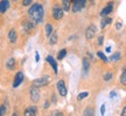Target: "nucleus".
I'll return each instance as SVG.
<instances>
[{"label": "nucleus", "instance_id": "1", "mask_svg": "<svg viewBox=\"0 0 126 116\" xmlns=\"http://www.w3.org/2000/svg\"><path fill=\"white\" fill-rule=\"evenodd\" d=\"M28 16L31 18V20H33L34 22H36L37 24L43 22V18H45V9L43 6L39 2L32 4L29 9H28Z\"/></svg>", "mask_w": 126, "mask_h": 116}, {"label": "nucleus", "instance_id": "2", "mask_svg": "<svg viewBox=\"0 0 126 116\" xmlns=\"http://www.w3.org/2000/svg\"><path fill=\"white\" fill-rule=\"evenodd\" d=\"M50 82H51V78H50V76H48V74H45V76L39 77V78L34 79V80L32 81V85H33V86H36V87H39V88H41V87L48 86Z\"/></svg>", "mask_w": 126, "mask_h": 116}, {"label": "nucleus", "instance_id": "3", "mask_svg": "<svg viewBox=\"0 0 126 116\" xmlns=\"http://www.w3.org/2000/svg\"><path fill=\"white\" fill-rule=\"evenodd\" d=\"M63 16H64V9L59 5H54L51 8V18L56 21H60L63 19Z\"/></svg>", "mask_w": 126, "mask_h": 116}, {"label": "nucleus", "instance_id": "4", "mask_svg": "<svg viewBox=\"0 0 126 116\" xmlns=\"http://www.w3.org/2000/svg\"><path fill=\"white\" fill-rule=\"evenodd\" d=\"M29 98H31V101L33 103H37L40 101L41 99V92H40V88L36 87V86H33L29 88Z\"/></svg>", "mask_w": 126, "mask_h": 116}, {"label": "nucleus", "instance_id": "5", "mask_svg": "<svg viewBox=\"0 0 126 116\" xmlns=\"http://www.w3.org/2000/svg\"><path fill=\"white\" fill-rule=\"evenodd\" d=\"M56 88L59 91V94L62 96V98H65L68 94V88H67V85H65V81L61 79V80L57 81V84H56Z\"/></svg>", "mask_w": 126, "mask_h": 116}, {"label": "nucleus", "instance_id": "6", "mask_svg": "<svg viewBox=\"0 0 126 116\" xmlns=\"http://www.w3.org/2000/svg\"><path fill=\"white\" fill-rule=\"evenodd\" d=\"M86 1L88 0H72V12L74 13H78L79 11L85 7Z\"/></svg>", "mask_w": 126, "mask_h": 116}, {"label": "nucleus", "instance_id": "7", "mask_svg": "<svg viewBox=\"0 0 126 116\" xmlns=\"http://www.w3.org/2000/svg\"><path fill=\"white\" fill-rule=\"evenodd\" d=\"M97 34V27L94 24H90L89 27L85 29V38L88 41H91Z\"/></svg>", "mask_w": 126, "mask_h": 116}, {"label": "nucleus", "instance_id": "8", "mask_svg": "<svg viewBox=\"0 0 126 116\" xmlns=\"http://www.w3.org/2000/svg\"><path fill=\"white\" fill-rule=\"evenodd\" d=\"M23 79H25V74L22 71L16 72V74L14 77V81H13V88H18L19 86L22 84Z\"/></svg>", "mask_w": 126, "mask_h": 116}, {"label": "nucleus", "instance_id": "9", "mask_svg": "<svg viewBox=\"0 0 126 116\" xmlns=\"http://www.w3.org/2000/svg\"><path fill=\"white\" fill-rule=\"evenodd\" d=\"M113 7H114L113 1H110L104 8L100 11V16H102V18H104V16H109V15L113 12Z\"/></svg>", "mask_w": 126, "mask_h": 116}, {"label": "nucleus", "instance_id": "10", "mask_svg": "<svg viewBox=\"0 0 126 116\" xmlns=\"http://www.w3.org/2000/svg\"><path fill=\"white\" fill-rule=\"evenodd\" d=\"M37 23L34 22L33 20H27V21H23L22 23V27H23V30H26L27 33H31L32 30H34L36 27Z\"/></svg>", "mask_w": 126, "mask_h": 116}, {"label": "nucleus", "instance_id": "11", "mask_svg": "<svg viewBox=\"0 0 126 116\" xmlns=\"http://www.w3.org/2000/svg\"><path fill=\"white\" fill-rule=\"evenodd\" d=\"M46 60L50 64V66H51V69H53V71H54L55 74H57V73H59V65H57V62L54 59V57H53L51 55H48L47 58H46Z\"/></svg>", "mask_w": 126, "mask_h": 116}, {"label": "nucleus", "instance_id": "12", "mask_svg": "<svg viewBox=\"0 0 126 116\" xmlns=\"http://www.w3.org/2000/svg\"><path fill=\"white\" fill-rule=\"evenodd\" d=\"M37 112H39L37 106H36V104H33V106H31V107H28L25 109L23 115L25 116H35V115H37Z\"/></svg>", "mask_w": 126, "mask_h": 116}, {"label": "nucleus", "instance_id": "13", "mask_svg": "<svg viewBox=\"0 0 126 116\" xmlns=\"http://www.w3.org/2000/svg\"><path fill=\"white\" fill-rule=\"evenodd\" d=\"M8 41L9 43H12V44L16 43V41H18V33H16V30L14 28H12L8 31Z\"/></svg>", "mask_w": 126, "mask_h": 116}, {"label": "nucleus", "instance_id": "14", "mask_svg": "<svg viewBox=\"0 0 126 116\" xmlns=\"http://www.w3.org/2000/svg\"><path fill=\"white\" fill-rule=\"evenodd\" d=\"M16 66V60H15V58L14 57H9L7 59V62H6V69L8 70V71H13L14 69Z\"/></svg>", "mask_w": 126, "mask_h": 116}, {"label": "nucleus", "instance_id": "15", "mask_svg": "<svg viewBox=\"0 0 126 116\" xmlns=\"http://www.w3.org/2000/svg\"><path fill=\"white\" fill-rule=\"evenodd\" d=\"M9 8V0H0V13L4 14Z\"/></svg>", "mask_w": 126, "mask_h": 116}, {"label": "nucleus", "instance_id": "16", "mask_svg": "<svg viewBox=\"0 0 126 116\" xmlns=\"http://www.w3.org/2000/svg\"><path fill=\"white\" fill-rule=\"evenodd\" d=\"M53 33H54V26H53L51 23H47L45 27V35L47 36V37H49Z\"/></svg>", "mask_w": 126, "mask_h": 116}, {"label": "nucleus", "instance_id": "17", "mask_svg": "<svg viewBox=\"0 0 126 116\" xmlns=\"http://www.w3.org/2000/svg\"><path fill=\"white\" fill-rule=\"evenodd\" d=\"M82 65H83V72L84 73H88L89 72V69H90V62L86 57H84L82 59Z\"/></svg>", "mask_w": 126, "mask_h": 116}, {"label": "nucleus", "instance_id": "18", "mask_svg": "<svg viewBox=\"0 0 126 116\" xmlns=\"http://www.w3.org/2000/svg\"><path fill=\"white\" fill-rule=\"evenodd\" d=\"M72 0H62V8L64 9V12H69L71 8Z\"/></svg>", "mask_w": 126, "mask_h": 116}, {"label": "nucleus", "instance_id": "19", "mask_svg": "<svg viewBox=\"0 0 126 116\" xmlns=\"http://www.w3.org/2000/svg\"><path fill=\"white\" fill-rule=\"evenodd\" d=\"M57 40H59L57 33H56V31H54V33L49 36V41H48V43H49L50 45H55L56 43H57Z\"/></svg>", "mask_w": 126, "mask_h": 116}, {"label": "nucleus", "instance_id": "20", "mask_svg": "<svg viewBox=\"0 0 126 116\" xmlns=\"http://www.w3.org/2000/svg\"><path fill=\"white\" fill-rule=\"evenodd\" d=\"M111 23H112V19L109 18V16H104L102 22H100V28L104 29V28L106 27V24H111Z\"/></svg>", "mask_w": 126, "mask_h": 116}, {"label": "nucleus", "instance_id": "21", "mask_svg": "<svg viewBox=\"0 0 126 116\" xmlns=\"http://www.w3.org/2000/svg\"><path fill=\"white\" fill-rule=\"evenodd\" d=\"M120 82H122L123 86L126 87V66H124L122 71V74H120Z\"/></svg>", "mask_w": 126, "mask_h": 116}, {"label": "nucleus", "instance_id": "22", "mask_svg": "<svg viewBox=\"0 0 126 116\" xmlns=\"http://www.w3.org/2000/svg\"><path fill=\"white\" fill-rule=\"evenodd\" d=\"M83 115L84 116H94V109L91 107H88L84 109V112H83Z\"/></svg>", "mask_w": 126, "mask_h": 116}, {"label": "nucleus", "instance_id": "23", "mask_svg": "<svg viewBox=\"0 0 126 116\" xmlns=\"http://www.w3.org/2000/svg\"><path fill=\"white\" fill-rule=\"evenodd\" d=\"M112 78H113V73H112L111 71L105 72V73H104V76H103L104 81H110V80H112Z\"/></svg>", "mask_w": 126, "mask_h": 116}, {"label": "nucleus", "instance_id": "24", "mask_svg": "<svg viewBox=\"0 0 126 116\" xmlns=\"http://www.w3.org/2000/svg\"><path fill=\"white\" fill-rule=\"evenodd\" d=\"M65 56H67V49H61L57 54V59L62 60L63 58H65Z\"/></svg>", "mask_w": 126, "mask_h": 116}, {"label": "nucleus", "instance_id": "25", "mask_svg": "<svg viewBox=\"0 0 126 116\" xmlns=\"http://www.w3.org/2000/svg\"><path fill=\"white\" fill-rule=\"evenodd\" d=\"M120 57H122V54L117 51V52H114V54L111 56V60L112 62H118V60H120Z\"/></svg>", "mask_w": 126, "mask_h": 116}, {"label": "nucleus", "instance_id": "26", "mask_svg": "<svg viewBox=\"0 0 126 116\" xmlns=\"http://www.w3.org/2000/svg\"><path fill=\"white\" fill-rule=\"evenodd\" d=\"M89 96V92H81V93L77 95V100L78 101H82V100H84L85 98Z\"/></svg>", "mask_w": 126, "mask_h": 116}, {"label": "nucleus", "instance_id": "27", "mask_svg": "<svg viewBox=\"0 0 126 116\" xmlns=\"http://www.w3.org/2000/svg\"><path fill=\"white\" fill-rule=\"evenodd\" d=\"M7 114V106L5 104V103H2L1 106H0V116H4Z\"/></svg>", "mask_w": 126, "mask_h": 116}, {"label": "nucleus", "instance_id": "28", "mask_svg": "<svg viewBox=\"0 0 126 116\" xmlns=\"http://www.w3.org/2000/svg\"><path fill=\"white\" fill-rule=\"evenodd\" d=\"M97 56H98L99 59H102V60H103L104 63H108V62H109L108 57H106V56H105V55H104L103 52H102V51H98V52H97Z\"/></svg>", "mask_w": 126, "mask_h": 116}, {"label": "nucleus", "instance_id": "29", "mask_svg": "<svg viewBox=\"0 0 126 116\" xmlns=\"http://www.w3.org/2000/svg\"><path fill=\"white\" fill-rule=\"evenodd\" d=\"M33 1L34 0H22V5L26 7V6H31L32 4H33Z\"/></svg>", "mask_w": 126, "mask_h": 116}, {"label": "nucleus", "instance_id": "30", "mask_svg": "<svg viewBox=\"0 0 126 116\" xmlns=\"http://www.w3.org/2000/svg\"><path fill=\"white\" fill-rule=\"evenodd\" d=\"M103 43H104V36H103V35H100V36L98 37V41H97V44H98V45H102Z\"/></svg>", "mask_w": 126, "mask_h": 116}, {"label": "nucleus", "instance_id": "31", "mask_svg": "<svg viewBox=\"0 0 126 116\" xmlns=\"http://www.w3.org/2000/svg\"><path fill=\"white\" fill-rule=\"evenodd\" d=\"M49 106H50V102L47 100V101L43 103V106H42V107H43V109H48V108H49Z\"/></svg>", "mask_w": 126, "mask_h": 116}, {"label": "nucleus", "instance_id": "32", "mask_svg": "<svg viewBox=\"0 0 126 116\" xmlns=\"http://www.w3.org/2000/svg\"><path fill=\"white\" fill-rule=\"evenodd\" d=\"M35 60H36V63H39V60H40V54H39V51H35Z\"/></svg>", "mask_w": 126, "mask_h": 116}, {"label": "nucleus", "instance_id": "33", "mask_svg": "<svg viewBox=\"0 0 126 116\" xmlns=\"http://www.w3.org/2000/svg\"><path fill=\"white\" fill-rule=\"evenodd\" d=\"M53 115L54 116H63V113L62 112H54L53 113Z\"/></svg>", "mask_w": 126, "mask_h": 116}, {"label": "nucleus", "instance_id": "34", "mask_svg": "<svg viewBox=\"0 0 126 116\" xmlns=\"http://www.w3.org/2000/svg\"><path fill=\"white\" fill-rule=\"evenodd\" d=\"M100 114H102V115L105 114V104H102V108H100Z\"/></svg>", "mask_w": 126, "mask_h": 116}, {"label": "nucleus", "instance_id": "35", "mask_svg": "<svg viewBox=\"0 0 126 116\" xmlns=\"http://www.w3.org/2000/svg\"><path fill=\"white\" fill-rule=\"evenodd\" d=\"M122 27H123V23L122 22H118L117 24H116V29H117V30H119Z\"/></svg>", "mask_w": 126, "mask_h": 116}, {"label": "nucleus", "instance_id": "36", "mask_svg": "<svg viewBox=\"0 0 126 116\" xmlns=\"http://www.w3.org/2000/svg\"><path fill=\"white\" fill-rule=\"evenodd\" d=\"M122 116H126V106L123 108V110H122Z\"/></svg>", "mask_w": 126, "mask_h": 116}, {"label": "nucleus", "instance_id": "37", "mask_svg": "<svg viewBox=\"0 0 126 116\" xmlns=\"http://www.w3.org/2000/svg\"><path fill=\"white\" fill-rule=\"evenodd\" d=\"M116 96V92H111L110 93V98H114Z\"/></svg>", "mask_w": 126, "mask_h": 116}, {"label": "nucleus", "instance_id": "38", "mask_svg": "<svg viewBox=\"0 0 126 116\" xmlns=\"http://www.w3.org/2000/svg\"><path fill=\"white\" fill-rule=\"evenodd\" d=\"M51 100H53V102H56V96H55V94H53V96H51Z\"/></svg>", "mask_w": 126, "mask_h": 116}, {"label": "nucleus", "instance_id": "39", "mask_svg": "<svg viewBox=\"0 0 126 116\" xmlns=\"http://www.w3.org/2000/svg\"><path fill=\"white\" fill-rule=\"evenodd\" d=\"M105 50H106V52H111V46H108Z\"/></svg>", "mask_w": 126, "mask_h": 116}, {"label": "nucleus", "instance_id": "40", "mask_svg": "<svg viewBox=\"0 0 126 116\" xmlns=\"http://www.w3.org/2000/svg\"><path fill=\"white\" fill-rule=\"evenodd\" d=\"M12 1H13V2H16V1H18V0H12Z\"/></svg>", "mask_w": 126, "mask_h": 116}]
</instances>
